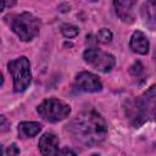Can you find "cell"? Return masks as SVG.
<instances>
[{
    "label": "cell",
    "mask_w": 156,
    "mask_h": 156,
    "mask_svg": "<svg viewBox=\"0 0 156 156\" xmlns=\"http://www.w3.org/2000/svg\"><path fill=\"white\" fill-rule=\"evenodd\" d=\"M66 127L72 139L87 147L99 145L107 136V124L95 111L80 112Z\"/></svg>",
    "instance_id": "1"
},
{
    "label": "cell",
    "mask_w": 156,
    "mask_h": 156,
    "mask_svg": "<svg viewBox=\"0 0 156 156\" xmlns=\"http://www.w3.org/2000/svg\"><path fill=\"white\" fill-rule=\"evenodd\" d=\"M126 116L133 127L139 128L146 121H156V84L151 85L139 98L127 102Z\"/></svg>",
    "instance_id": "2"
},
{
    "label": "cell",
    "mask_w": 156,
    "mask_h": 156,
    "mask_svg": "<svg viewBox=\"0 0 156 156\" xmlns=\"http://www.w3.org/2000/svg\"><path fill=\"white\" fill-rule=\"evenodd\" d=\"M4 20L22 41H30L39 34L40 20L30 12H21L11 16L9 15Z\"/></svg>",
    "instance_id": "3"
},
{
    "label": "cell",
    "mask_w": 156,
    "mask_h": 156,
    "mask_svg": "<svg viewBox=\"0 0 156 156\" xmlns=\"http://www.w3.org/2000/svg\"><path fill=\"white\" fill-rule=\"evenodd\" d=\"M7 69L12 77V80H13L15 93L24 91L32 82L29 60L26 56H21L16 60H12L7 63Z\"/></svg>",
    "instance_id": "4"
},
{
    "label": "cell",
    "mask_w": 156,
    "mask_h": 156,
    "mask_svg": "<svg viewBox=\"0 0 156 156\" xmlns=\"http://www.w3.org/2000/svg\"><path fill=\"white\" fill-rule=\"evenodd\" d=\"M37 111L40 115V117H43L45 121L56 123V122H60L69 116L71 107L62 100L50 98V99L44 100L37 107Z\"/></svg>",
    "instance_id": "5"
},
{
    "label": "cell",
    "mask_w": 156,
    "mask_h": 156,
    "mask_svg": "<svg viewBox=\"0 0 156 156\" xmlns=\"http://www.w3.org/2000/svg\"><path fill=\"white\" fill-rule=\"evenodd\" d=\"M83 58L90 67H93L94 69L102 72V73L111 72L116 65V58L113 55L105 52L96 48L87 49L83 52Z\"/></svg>",
    "instance_id": "6"
},
{
    "label": "cell",
    "mask_w": 156,
    "mask_h": 156,
    "mask_svg": "<svg viewBox=\"0 0 156 156\" xmlns=\"http://www.w3.org/2000/svg\"><path fill=\"white\" fill-rule=\"evenodd\" d=\"M73 87L76 90L83 91V93H98V91H101L102 89V84L99 77L85 71L79 72L76 76Z\"/></svg>",
    "instance_id": "7"
},
{
    "label": "cell",
    "mask_w": 156,
    "mask_h": 156,
    "mask_svg": "<svg viewBox=\"0 0 156 156\" xmlns=\"http://www.w3.org/2000/svg\"><path fill=\"white\" fill-rule=\"evenodd\" d=\"M138 0H113L116 15L124 23H133L135 20L134 7Z\"/></svg>",
    "instance_id": "8"
},
{
    "label": "cell",
    "mask_w": 156,
    "mask_h": 156,
    "mask_svg": "<svg viewBox=\"0 0 156 156\" xmlns=\"http://www.w3.org/2000/svg\"><path fill=\"white\" fill-rule=\"evenodd\" d=\"M140 17L144 26L156 30V0H146L140 7Z\"/></svg>",
    "instance_id": "9"
},
{
    "label": "cell",
    "mask_w": 156,
    "mask_h": 156,
    "mask_svg": "<svg viewBox=\"0 0 156 156\" xmlns=\"http://www.w3.org/2000/svg\"><path fill=\"white\" fill-rule=\"evenodd\" d=\"M58 138L54 133H44L38 143L39 151L41 155H55L58 154Z\"/></svg>",
    "instance_id": "10"
},
{
    "label": "cell",
    "mask_w": 156,
    "mask_h": 156,
    "mask_svg": "<svg viewBox=\"0 0 156 156\" xmlns=\"http://www.w3.org/2000/svg\"><path fill=\"white\" fill-rule=\"evenodd\" d=\"M129 46L134 52L140 54V55H146L149 52L150 44H149L147 37L141 30H135L130 37Z\"/></svg>",
    "instance_id": "11"
},
{
    "label": "cell",
    "mask_w": 156,
    "mask_h": 156,
    "mask_svg": "<svg viewBox=\"0 0 156 156\" xmlns=\"http://www.w3.org/2000/svg\"><path fill=\"white\" fill-rule=\"evenodd\" d=\"M39 122H21L18 124V134L22 138H33L41 130Z\"/></svg>",
    "instance_id": "12"
},
{
    "label": "cell",
    "mask_w": 156,
    "mask_h": 156,
    "mask_svg": "<svg viewBox=\"0 0 156 156\" xmlns=\"http://www.w3.org/2000/svg\"><path fill=\"white\" fill-rule=\"evenodd\" d=\"M61 33L63 34V37L66 38H74L78 35L79 33V29L78 27L73 26V24H69V23H65L61 26Z\"/></svg>",
    "instance_id": "13"
},
{
    "label": "cell",
    "mask_w": 156,
    "mask_h": 156,
    "mask_svg": "<svg viewBox=\"0 0 156 156\" xmlns=\"http://www.w3.org/2000/svg\"><path fill=\"white\" fill-rule=\"evenodd\" d=\"M96 39H98V41L101 43V44H108V43L112 40V33H111V30L107 29V28H101V29L98 32Z\"/></svg>",
    "instance_id": "14"
},
{
    "label": "cell",
    "mask_w": 156,
    "mask_h": 156,
    "mask_svg": "<svg viewBox=\"0 0 156 156\" xmlns=\"http://www.w3.org/2000/svg\"><path fill=\"white\" fill-rule=\"evenodd\" d=\"M5 154L6 155H18L20 154V149H17V146L15 144H12V145H10L7 147V150L5 151Z\"/></svg>",
    "instance_id": "15"
},
{
    "label": "cell",
    "mask_w": 156,
    "mask_h": 156,
    "mask_svg": "<svg viewBox=\"0 0 156 156\" xmlns=\"http://www.w3.org/2000/svg\"><path fill=\"white\" fill-rule=\"evenodd\" d=\"M6 126H7L6 124V118H5V116H1V132H5L7 129Z\"/></svg>",
    "instance_id": "16"
},
{
    "label": "cell",
    "mask_w": 156,
    "mask_h": 156,
    "mask_svg": "<svg viewBox=\"0 0 156 156\" xmlns=\"http://www.w3.org/2000/svg\"><path fill=\"white\" fill-rule=\"evenodd\" d=\"M60 154H72V155H76V152L74 151H71V150H68V149H63L62 151H58Z\"/></svg>",
    "instance_id": "17"
}]
</instances>
